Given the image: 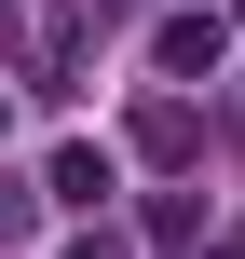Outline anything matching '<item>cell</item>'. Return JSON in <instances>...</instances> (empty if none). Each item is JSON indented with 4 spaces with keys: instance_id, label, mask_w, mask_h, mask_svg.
Segmentation results:
<instances>
[{
    "instance_id": "5b68a950",
    "label": "cell",
    "mask_w": 245,
    "mask_h": 259,
    "mask_svg": "<svg viewBox=\"0 0 245 259\" xmlns=\"http://www.w3.org/2000/svg\"><path fill=\"white\" fill-rule=\"evenodd\" d=\"M68 259H136V246H123V232H82V246H68Z\"/></svg>"
},
{
    "instance_id": "52a82bcc",
    "label": "cell",
    "mask_w": 245,
    "mask_h": 259,
    "mask_svg": "<svg viewBox=\"0 0 245 259\" xmlns=\"http://www.w3.org/2000/svg\"><path fill=\"white\" fill-rule=\"evenodd\" d=\"M0 123H14V109H0Z\"/></svg>"
},
{
    "instance_id": "7a4b0ae2",
    "label": "cell",
    "mask_w": 245,
    "mask_h": 259,
    "mask_svg": "<svg viewBox=\"0 0 245 259\" xmlns=\"http://www.w3.org/2000/svg\"><path fill=\"white\" fill-rule=\"evenodd\" d=\"M150 55H164V82H205V68L232 55V27H218V14H164V27H150Z\"/></svg>"
},
{
    "instance_id": "8992f818",
    "label": "cell",
    "mask_w": 245,
    "mask_h": 259,
    "mask_svg": "<svg viewBox=\"0 0 245 259\" xmlns=\"http://www.w3.org/2000/svg\"><path fill=\"white\" fill-rule=\"evenodd\" d=\"M14 14H27V0H0V27H14Z\"/></svg>"
},
{
    "instance_id": "3957f363",
    "label": "cell",
    "mask_w": 245,
    "mask_h": 259,
    "mask_svg": "<svg viewBox=\"0 0 245 259\" xmlns=\"http://www.w3.org/2000/svg\"><path fill=\"white\" fill-rule=\"evenodd\" d=\"M136 150H150V164H191V150H205V123H191L177 96H150V109H136Z\"/></svg>"
},
{
    "instance_id": "6da1fadb",
    "label": "cell",
    "mask_w": 245,
    "mask_h": 259,
    "mask_svg": "<svg viewBox=\"0 0 245 259\" xmlns=\"http://www.w3.org/2000/svg\"><path fill=\"white\" fill-rule=\"evenodd\" d=\"M109 191H123V164H109V150H95V137H68V150H55V164H41V205H68V219H95V205H109Z\"/></svg>"
},
{
    "instance_id": "277c9868",
    "label": "cell",
    "mask_w": 245,
    "mask_h": 259,
    "mask_svg": "<svg viewBox=\"0 0 245 259\" xmlns=\"http://www.w3.org/2000/svg\"><path fill=\"white\" fill-rule=\"evenodd\" d=\"M27 219H41V205H27L14 178H0V246H27Z\"/></svg>"
}]
</instances>
